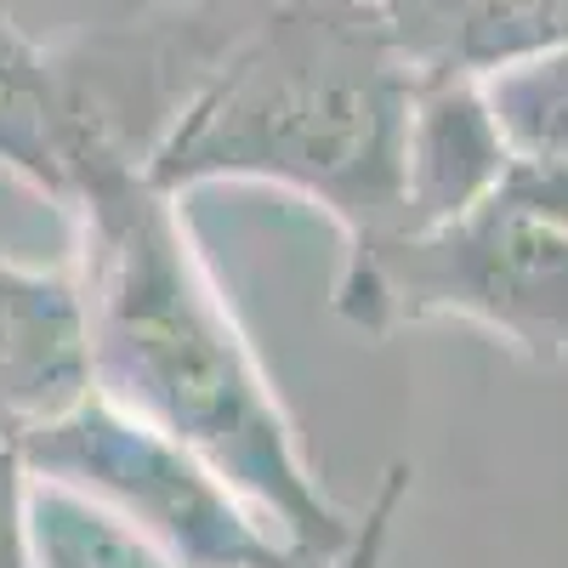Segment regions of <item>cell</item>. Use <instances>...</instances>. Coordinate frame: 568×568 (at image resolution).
<instances>
[{
  "mask_svg": "<svg viewBox=\"0 0 568 568\" xmlns=\"http://www.w3.org/2000/svg\"><path fill=\"white\" fill-rule=\"evenodd\" d=\"M336 307L364 329L404 318H471L535 358L568 353V233L489 194L471 211L409 227L347 256Z\"/></svg>",
  "mask_w": 568,
  "mask_h": 568,
  "instance_id": "4",
  "label": "cell"
},
{
  "mask_svg": "<svg viewBox=\"0 0 568 568\" xmlns=\"http://www.w3.org/2000/svg\"><path fill=\"white\" fill-rule=\"evenodd\" d=\"M63 211L80 222V307L91 387L125 415L194 449L278 540L313 568L358 524L329 506L302 460L296 426L273 398L245 329L182 222L176 194L103 120L58 109Z\"/></svg>",
  "mask_w": 568,
  "mask_h": 568,
  "instance_id": "1",
  "label": "cell"
},
{
  "mask_svg": "<svg viewBox=\"0 0 568 568\" xmlns=\"http://www.w3.org/2000/svg\"><path fill=\"white\" fill-rule=\"evenodd\" d=\"M0 568H40L34 478L18 449V426H7V420H0Z\"/></svg>",
  "mask_w": 568,
  "mask_h": 568,
  "instance_id": "9",
  "label": "cell"
},
{
  "mask_svg": "<svg viewBox=\"0 0 568 568\" xmlns=\"http://www.w3.org/2000/svg\"><path fill=\"white\" fill-rule=\"evenodd\" d=\"M478 80H484V98L511 142V154L568 160V40L551 45V52L489 69Z\"/></svg>",
  "mask_w": 568,
  "mask_h": 568,
  "instance_id": "8",
  "label": "cell"
},
{
  "mask_svg": "<svg viewBox=\"0 0 568 568\" xmlns=\"http://www.w3.org/2000/svg\"><path fill=\"white\" fill-rule=\"evenodd\" d=\"M415 74H489L568 40V0H375Z\"/></svg>",
  "mask_w": 568,
  "mask_h": 568,
  "instance_id": "7",
  "label": "cell"
},
{
  "mask_svg": "<svg viewBox=\"0 0 568 568\" xmlns=\"http://www.w3.org/2000/svg\"><path fill=\"white\" fill-rule=\"evenodd\" d=\"M415 69L375 0H284L142 154L165 194L273 182L324 205L347 256L404 233Z\"/></svg>",
  "mask_w": 568,
  "mask_h": 568,
  "instance_id": "2",
  "label": "cell"
},
{
  "mask_svg": "<svg viewBox=\"0 0 568 568\" xmlns=\"http://www.w3.org/2000/svg\"><path fill=\"white\" fill-rule=\"evenodd\" d=\"M511 165V142L478 74H415L404 131V233L438 227L478 200Z\"/></svg>",
  "mask_w": 568,
  "mask_h": 568,
  "instance_id": "5",
  "label": "cell"
},
{
  "mask_svg": "<svg viewBox=\"0 0 568 568\" xmlns=\"http://www.w3.org/2000/svg\"><path fill=\"white\" fill-rule=\"evenodd\" d=\"M0 109L58 114V103H52V69H45V58L7 23V7H0Z\"/></svg>",
  "mask_w": 568,
  "mask_h": 568,
  "instance_id": "11",
  "label": "cell"
},
{
  "mask_svg": "<svg viewBox=\"0 0 568 568\" xmlns=\"http://www.w3.org/2000/svg\"><path fill=\"white\" fill-rule=\"evenodd\" d=\"M495 194H506L511 205L535 211L540 222L568 233V160H529V154H511L506 176L495 182Z\"/></svg>",
  "mask_w": 568,
  "mask_h": 568,
  "instance_id": "10",
  "label": "cell"
},
{
  "mask_svg": "<svg viewBox=\"0 0 568 568\" xmlns=\"http://www.w3.org/2000/svg\"><path fill=\"white\" fill-rule=\"evenodd\" d=\"M34 489L80 500L165 568H313L216 471L91 387L52 420L18 426Z\"/></svg>",
  "mask_w": 568,
  "mask_h": 568,
  "instance_id": "3",
  "label": "cell"
},
{
  "mask_svg": "<svg viewBox=\"0 0 568 568\" xmlns=\"http://www.w3.org/2000/svg\"><path fill=\"white\" fill-rule=\"evenodd\" d=\"M40 540V568H85V535L80 529H69L63 517L52 524V535H34Z\"/></svg>",
  "mask_w": 568,
  "mask_h": 568,
  "instance_id": "13",
  "label": "cell"
},
{
  "mask_svg": "<svg viewBox=\"0 0 568 568\" xmlns=\"http://www.w3.org/2000/svg\"><path fill=\"white\" fill-rule=\"evenodd\" d=\"M7 426H12V420H7Z\"/></svg>",
  "mask_w": 568,
  "mask_h": 568,
  "instance_id": "14",
  "label": "cell"
},
{
  "mask_svg": "<svg viewBox=\"0 0 568 568\" xmlns=\"http://www.w3.org/2000/svg\"><path fill=\"white\" fill-rule=\"evenodd\" d=\"M85 393L91 347L74 273L0 262V420H52Z\"/></svg>",
  "mask_w": 568,
  "mask_h": 568,
  "instance_id": "6",
  "label": "cell"
},
{
  "mask_svg": "<svg viewBox=\"0 0 568 568\" xmlns=\"http://www.w3.org/2000/svg\"><path fill=\"white\" fill-rule=\"evenodd\" d=\"M404 489H409V466H387V484H382V495H375L369 517L353 529V540L336 551V568H382V551L393 540V517H398Z\"/></svg>",
  "mask_w": 568,
  "mask_h": 568,
  "instance_id": "12",
  "label": "cell"
}]
</instances>
